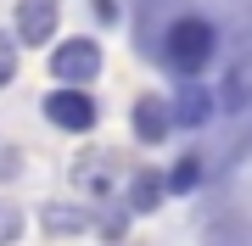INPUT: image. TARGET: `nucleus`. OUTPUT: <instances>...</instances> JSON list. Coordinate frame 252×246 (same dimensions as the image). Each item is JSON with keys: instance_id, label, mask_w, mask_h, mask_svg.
<instances>
[{"instance_id": "1", "label": "nucleus", "mask_w": 252, "mask_h": 246, "mask_svg": "<svg viewBox=\"0 0 252 246\" xmlns=\"http://www.w3.org/2000/svg\"><path fill=\"white\" fill-rule=\"evenodd\" d=\"M213 51H219V34H213V23H207V17H196V11L174 17L168 34H162V56H168V67H174V73H185V79H196L202 67L213 62Z\"/></svg>"}, {"instance_id": "9", "label": "nucleus", "mask_w": 252, "mask_h": 246, "mask_svg": "<svg viewBox=\"0 0 252 246\" xmlns=\"http://www.w3.org/2000/svg\"><path fill=\"white\" fill-rule=\"evenodd\" d=\"M157 201H162V179H157V173H140V179H135V196H129V207H157Z\"/></svg>"}, {"instance_id": "2", "label": "nucleus", "mask_w": 252, "mask_h": 246, "mask_svg": "<svg viewBox=\"0 0 252 246\" xmlns=\"http://www.w3.org/2000/svg\"><path fill=\"white\" fill-rule=\"evenodd\" d=\"M45 118L67 135H84V129H95V95L84 84H62V90L45 95Z\"/></svg>"}, {"instance_id": "10", "label": "nucleus", "mask_w": 252, "mask_h": 246, "mask_svg": "<svg viewBox=\"0 0 252 246\" xmlns=\"http://www.w3.org/2000/svg\"><path fill=\"white\" fill-rule=\"evenodd\" d=\"M11 79H17V45H11V39H0V90H6Z\"/></svg>"}, {"instance_id": "8", "label": "nucleus", "mask_w": 252, "mask_h": 246, "mask_svg": "<svg viewBox=\"0 0 252 246\" xmlns=\"http://www.w3.org/2000/svg\"><path fill=\"white\" fill-rule=\"evenodd\" d=\"M196 179H202V163H196V157H180V163H174V173H168L162 185H168L174 196H190V191H196Z\"/></svg>"}, {"instance_id": "4", "label": "nucleus", "mask_w": 252, "mask_h": 246, "mask_svg": "<svg viewBox=\"0 0 252 246\" xmlns=\"http://www.w3.org/2000/svg\"><path fill=\"white\" fill-rule=\"evenodd\" d=\"M62 0H17V39L23 45H45L56 34V17H62Z\"/></svg>"}, {"instance_id": "5", "label": "nucleus", "mask_w": 252, "mask_h": 246, "mask_svg": "<svg viewBox=\"0 0 252 246\" xmlns=\"http://www.w3.org/2000/svg\"><path fill=\"white\" fill-rule=\"evenodd\" d=\"M168 101H157V95H146V101H135V135L146 140V146H157L162 135H168Z\"/></svg>"}, {"instance_id": "6", "label": "nucleus", "mask_w": 252, "mask_h": 246, "mask_svg": "<svg viewBox=\"0 0 252 246\" xmlns=\"http://www.w3.org/2000/svg\"><path fill=\"white\" fill-rule=\"evenodd\" d=\"M39 224H45V235H56V241H67V235H84L90 229V213H79V207H45L39 213Z\"/></svg>"}, {"instance_id": "7", "label": "nucleus", "mask_w": 252, "mask_h": 246, "mask_svg": "<svg viewBox=\"0 0 252 246\" xmlns=\"http://www.w3.org/2000/svg\"><path fill=\"white\" fill-rule=\"evenodd\" d=\"M207 101H213V95L190 84V90H185V95L168 107V118H174V123H185V129H196V123H207V118H213V107H207Z\"/></svg>"}, {"instance_id": "3", "label": "nucleus", "mask_w": 252, "mask_h": 246, "mask_svg": "<svg viewBox=\"0 0 252 246\" xmlns=\"http://www.w3.org/2000/svg\"><path fill=\"white\" fill-rule=\"evenodd\" d=\"M51 73L62 84H90L101 73V45L95 39H62L56 56H51Z\"/></svg>"}]
</instances>
